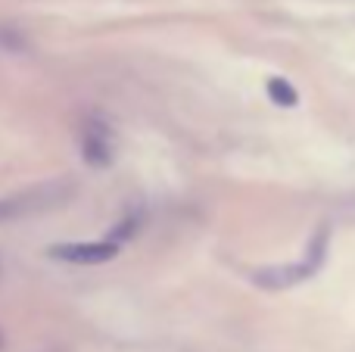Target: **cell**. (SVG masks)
<instances>
[{"label":"cell","mask_w":355,"mask_h":352,"mask_svg":"<svg viewBox=\"0 0 355 352\" xmlns=\"http://www.w3.org/2000/svg\"><path fill=\"white\" fill-rule=\"evenodd\" d=\"M265 94H268V100L275 106H281V109H293V106H300V91H296L284 75H271V78L265 81Z\"/></svg>","instance_id":"5"},{"label":"cell","mask_w":355,"mask_h":352,"mask_svg":"<svg viewBox=\"0 0 355 352\" xmlns=\"http://www.w3.org/2000/svg\"><path fill=\"white\" fill-rule=\"evenodd\" d=\"M122 253V240L106 237V240H75V243H53L50 247V259L72 262V265H103V262L116 259Z\"/></svg>","instance_id":"3"},{"label":"cell","mask_w":355,"mask_h":352,"mask_svg":"<svg viewBox=\"0 0 355 352\" xmlns=\"http://www.w3.org/2000/svg\"><path fill=\"white\" fill-rule=\"evenodd\" d=\"M72 191L75 187L66 184V181H50V184H41V187H31V191L3 197L0 200V225L16 222V218L35 215V212H44V209H50V206L66 203V200L72 197Z\"/></svg>","instance_id":"2"},{"label":"cell","mask_w":355,"mask_h":352,"mask_svg":"<svg viewBox=\"0 0 355 352\" xmlns=\"http://www.w3.org/2000/svg\"><path fill=\"white\" fill-rule=\"evenodd\" d=\"M324 253H327V228H321L318 234L312 237V243H309L306 256H302L296 265L259 268V272H252V284L265 287V290H284V287L302 284V281H309L321 268V262H324Z\"/></svg>","instance_id":"1"},{"label":"cell","mask_w":355,"mask_h":352,"mask_svg":"<svg viewBox=\"0 0 355 352\" xmlns=\"http://www.w3.org/2000/svg\"><path fill=\"white\" fill-rule=\"evenodd\" d=\"M81 153H85V162L94 168H106L112 162V137L106 131V125L91 122L81 134Z\"/></svg>","instance_id":"4"}]
</instances>
